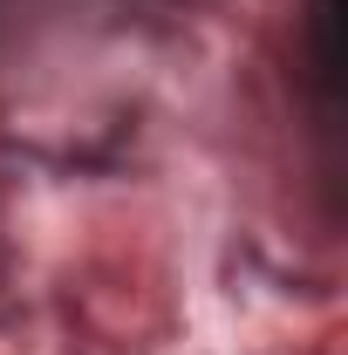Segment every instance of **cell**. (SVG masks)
Wrapping results in <instances>:
<instances>
[{"mask_svg":"<svg viewBox=\"0 0 348 355\" xmlns=\"http://www.w3.org/2000/svg\"><path fill=\"white\" fill-rule=\"evenodd\" d=\"M335 28H342V0H321V7H314V62H321V83H342V48H335Z\"/></svg>","mask_w":348,"mask_h":355,"instance_id":"cell-1","label":"cell"}]
</instances>
